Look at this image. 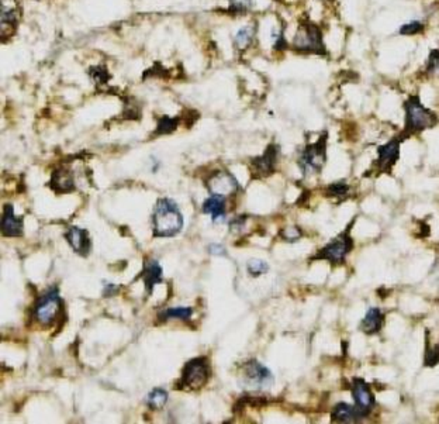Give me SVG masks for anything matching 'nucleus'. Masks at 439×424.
Segmentation results:
<instances>
[{
  "label": "nucleus",
  "instance_id": "25",
  "mask_svg": "<svg viewBox=\"0 0 439 424\" xmlns=\"http://www.w3.org/2000/svg\"><path fill=\"white\" fill-rule=\"evenodd\" d=\"M247 268L252 276H259V275L265 274L268 271V264L265 261H260V260H251L248 263Z\"/></svg>",
  "mask_w": 439,
  "mask_h": 424
},
{
  "label": "nucleus",
  "instance_id": "1",
  "mask_svg": "<svg viewBox=\"0 0 439 424\" xmlns=\"http://www.w3.org/2000/svg\"><path fill=\"white\" fill-rule=\"evenodd\" d=\"M152 223L155 237H173L181 233L183 227V216L177 203L163 197L156 202Z\"/></svg>",
  "mask_w": 439,
  "mask_h": 424
},
{
  "label": "nucleus",
  "instance_id": "7",
  "mask_svg": "<svg viewBox=\"0 0 439 424\" xmlns=\"http://www.w3.org/2000/svg\"><path fill=\"white\" fill-rule=\"evenodd\" d=\"M244 376L247 384L255 389H269L274 385L272 372L258 361H249L244 366Z\"/></svg>",
  "mask_w": 439,
  "mask_h": 424
},
{
  "label": "nucleus",
  "instance_id": "10",
  "mask_svg": "<svg viewBox=\"0 0 439 424\" xmlns=\"http://www.w3.org/2000/svg\"><path fill=\"white\" fill-rule=\"evenodd\" d=\"M352 395L355 400V407L361 417L369 416L375 406V398L373 394L370 392L369 387L365 384V380L362 379H355L352 385Z\"/></svg>",
  "mask_w": 439,
  "mask_h": 424
},
{
  "label": "nucleus",
  "instance_id": "18",
  "mask_svg": "<svg viewBox=\"0 0 439 424\" xmlns=\"http://www.w3.org/2000/svg\"><path fill=\"white\" fill-rule=\"evenodd\" d=\"M383 320H384L383 313L379 309L373 308V309L368 310L366 316L361 321V328L366 334H375V333L380 331V328L383 326Z\"/></svg>",
  "mask_w": 439,
  "mask_h": 424
},
{
  "label": "nucleus",
  "instance_id": "12",
  "mask_svg": "<svg viewBox=\"0 0 439 424\" xmlns=\"http://www.w3.org/2000/svg\"><path fill=\"white\" fill-rule=\"evenodd\" d=\"M2 233L6 237H20L23 234V219L15 216L12 204H6L2 218Z\"/></svg>",
  "mask_w": 439,
  "mask_h": 424
},
{
  "label": "nucleus",
  "instance_id": "34",
  "mask_svg": "<svg viewBox=\"0 0 439 424\" xmlns=\"http://www.w3.org/2000/svg\"><path fill=\"white\" fill-rule=\"evenodd\" d=\"M117 290H118V286H116V285H113V283H106V285H105V294H106V296H111V294H114Z\"/></svg>",
  "mask_w": 439,
  "mask_h": 424
},
{
  "label": "nucleus",
  "instance_id": "21",
  "mask_svg": "<svg viewBox=\"0 0 439 424\" xmlns=\"http://www.w3.org/2000/svg\"><path fill=\"white\" fill-rule=\"evenodd\" d=\"M193 310L190 308H173L168 309L161 315L162 320H172V319H181V320H189Z\"/></svg>",
  "mask_w": 439,
  "mask_h": 424
},
{
  "label": "nucleus",
  "instance_id": "6",
  "mask_svg": "<svg viewBox=\"0 0 439 424\" xmlns=\"http://www.w3.org/2000/svg\"><path fill=\"white\" fill-rule=\"evenodd\" d=\"M210 376V368L206 360L197 358L189 361L183 369L182 375V385L189 389H199L201 388Z\"/></svg>",
  "mask_w": 439,
  "mask_h": 424
},
{
  "label": "nucleus",
  "instance_id": "8",
  "mask_svg": "<svg viewBox=\"0 0 439 424\" xmlns=\"http://www.w3.org/2000/svg\"><path fill=\"white\" fill-rule=\"evenodd\" d=\"M352 240H350L349 234H342L337 237L334 241H331L327 247H324L316 258L327 260L332 264H341L343 263L345 257L348 256V252L352 249Z\"/></svg>",
  "mask_w": 439,
  "mask_h": 424
},
{
  "label": "nucleus",
  "instance_id": "2",
  "mask_svg": "<svg viewBox=\"0 0 439 424\" xmlns=\"http://www.w3.org/2000/svg\"><path fill=\"white\" fill-rule=\"evenodd\" d=\"M406 136L421 133L431 129L436 123L438 117L433 112L424 107L417 96L410 98L406 105Z\"/></svg>",
  "mask_w": 439,
  "mask_h": 424
},
{
  "label": "nucleus",
  "instance_id": "5",
  "mask_svg": "<svg viewBox=\"0 0 439 424\" xmlns=\"http://www.w3.org/2000/svg\"><path fill=\"white\" fill-rule=\"evenodd\" d=\"M327 159L325 152V137L320 139L316 144L307 147L300 157V166L304 174L319 173L324 166Z\"/></svg>",
  "mask_w": 439,
  "mask_h": 424
},
{
  "label": "nucleus",
  "instance_id": "20",
  "mask_svg": "<svg viewBox=\"0 0 439 424\" xmlns=\"http://www.w3.org/2000/svg\"><path fill=\"white\" fill-rule=\"evenodd\" d=\"M53 188L61 193H66V192L73 191L75 185H73L72 174L69 171H66V169H58V171L53 177Z\"/></svg>",
  "mask_w": 439,
  "mask_h": 424
},
{
  "label": "nucleus",
  "instance_id": "17",
  "mask_svg": "<svg viewBox=\"0 0 439 424\" xmlns=\"http://www.w3.org/2000/svg\"><path fill=\"white\" fill-rule=\"evenodd\" d=\"M144 281H145L147 292H148V294H151L154 286L162 281V268L156 260H150L145 264Z\"/></svg>",
  "mask_w": 439,
  "mask_h": 424
},
{
  "label": "nucleus",
  "instance_id": "32",
  "mask_svg": "<svg viewBox=\"0 0 439 424\" xmlns=\"http://www.w3.org/2000/svg\"><path fill=\"white\" fill-rule=\"evenodd\" d=\"M301 236L300 230L297 227H286L283 231H282V237L287 241H296L298 240Z\"/></svg>",
  "mask_w": 439,
  "mask_h": 424
},
{
  "label": "nucleus",
  "instance_id": "13",
  "mask_svg": "<svg viewBox=\"0 0 439 424\" xmlns=\"http://www.w3.org/2000/svg\"><path fill=\"white\" fill-rule=\"evenodd\" d=\"M66 240L71 244V247L80 254V256H87L91 251V238L89 234H87L86 230L79 229V227H71L68 234H66Z\"/></svg>",
  "mask_w": 439,
  "mask_h": 424
},
{
  "label": "nucleus",
  "instance_id": "11",
  "mask_svg": "<svg viewBox=\"0 0 439 424\" xmlns=\"http://www.w3.org/2000/svg\"><path fill=\"white\" fill-rule=\"evenodd\" d=\"M400 155V140H391L379 148V157L376 165L380 171H390Z\"/></svg>",
  "mask_w": 439,
  "mask_h": 424
},
{
  "label": "nucleus",
  "instance_id": "19",
  "mask_svg": "<svg viewBox=\"0 0 439 424\" xmlns=\"http://www.w3.org/2000/svg\"><path fill=\"white\" fill-rule=\"evenodd\" d=\"M255 35H256V26L248 24L241 27L234 37V47L238 51H245L252 44Z\"/></svg>",
  "mask_w": 439,
  "mask_h": 424
},
{
  "label": "nucleus",
  "instance_id": "16",
  "mask_svg": "<svg viewBox=\"0 0 439 424\" xmlns=\"http://www.w3.org/2000/svg\"><path fill=\"white\" fill-rule=\"evenodd\" d=\"M331 416H332V420L338 423H355L362 418L355 406H350L346 403L337 405Z\"/></svg>",
  "mask_w": 439,
  "mask_h": 424
},
{
  "label": "nucleus",
  "instance_id": "4",
  "mask_svg": "<svg viewBox=\"0 0 439 424\" xmlns=\"http://www.w3.org/2000/svg\"><path fill=\"white\" fill-rule=\"evenodd\" d=\"M61 310V298L57 289L44 293L35 305V320L42 326H51Z\"/></svg>",
  "mask_w": 439,
  "mask_h": 424
},
{
  "label": "nucleus",
  "instance_id": "22",
  "mask_svg": "<svg viewBox=\"0 0 439 424\" xmlns=\"http://www.w3.org/2000/svg\"><path fill=\"white\" fill-rule=\"evenodd\" d=\"M147 402L152 409H162L168 402V394L163 389H154L148 395Z\"/></svg>",
  "mask_w": 439,
  "mask_h": 424
},
{
  "label": "nucleus",
  "instance_id": "31",
  "mask_svg": "<svg viewBox=\"0 0 439 424\" xmlns=\"http://www.w3.org/2000/svg\"><path fill=\"white\" fill-rule=\"evenodd\" d=\"M427 365H435L439 362V346H435L433 348H427Z\"/></svg>",
  "mask_w": 439,
  "mask_h": 424
},
{
  "label": "nucleus",
  "instance_id": "3",
  "mask_svg": "<svg viewBox=\"0 0 439 424\" xmlns=\"http://www.w3.org/2000/svg\"><path fill=\"white\" fill-rule=\"evenodd\" d=\"M293 48L301 54H325L320 27L310 21L303 23L293 38Z\"/></svg>",
  "mask_w": 439,
  "mask_h": 424
},
{
  "label": "nucleus",
  "instance_id": "30",
  "mask_svg": "<svg viewBox=\"0 0 439 424\" xmlns=\"http://www.w3.org/2000/svg\"><path fill=\"white\" fill-rule=\"evenodd\" d=\"M348 192H349L348 186L345 184H342V182L334 184V185H331L328 188V195H331V196H339L341 197V196H346Z\"/></svg>",
  "mask_w": 439,
  "mask_h": 424
},
{
  "label": "nucleus",
  "instance_id": "15",
  "mask_svg": "<svg viewBox=\"0 0 439 424\" xmlns=\"http://www.w3.org/2000/svg\"><path fill=\"white\" fill-rule=\"evenodd\" d=\"M203 211L211 216V220L218 223L226 219V200L223 196L211 195L203 204Z\"/></svg>",
  "mask_w": 439,
  "mask_h": 424
},
{
  "label": "nucleus",
  "instance_id": "29",
  "mask_svg": "<svg viewBox=\"0 0 439 424\" xmlns=\"http://www.w3.org/2000/svg\"><path fill=\"white\" fill-rule=\"evenodd\" d=\"M439 71V51H432L429 58H428V64H427V72L432 73Z\"/></svg>",
  "mask_w": 439,
  "mask_h": 424
},
{
  "label": "nucleus",
  "instance_id": "33",
  "mask_svg": "<svg viewBox=\"0 0 439 424\" xmlns=\"http://www.w3.org/2000/svg\"><path fill=\"white\" fill-rule=\"evenodd\" d=\"M208 248H210V252L214 254V256H224L226 254L224 247L220 245V244H211Z\"/></svg>",
  "mask_w": 439,
  "mask_h": 424
},
{
  "label": "nucleus",
  "instance_id": "9",
  "mask_svg": "<svg viewBox=\"0 0 439 424\" xmlns=\"http://www.w3.org/2000/svg\"><path fill=\"white\" fill-rule=\"evenodd\" d=\"M207 188L211 192V195H218L224 197L238 191V182L229 171H217L207 181Z\"/></svg>",
  "mask_w": 439,
  "mask_h": 424
},
{
  "label": "nucleus",
  "instance_id": "14",
  "mask_svg": "<svg viewBox=\"0 0 439 424\" xmlns=\"http://www.w3.org/2000/svg\"><path fill=\"white\" fill-rule=\"evenodd\" d=\"M275 162H276V148L269 147L262 157L252 159L251 165H252L253 173H256L259 177H267L272 174Z\"/></svg>",
  "mask_w": 439,
  "mask_h": 424
},
{
  "label": "nucleus",
  "instance_id": "23",
  "mask_svg": "<svg viewBox=\"0 0 439 424\" xmlns=\"http://www.w3.org/2000/svg\"><path fill=\"white\" fill-rule=\"evenodd\" d=\"M229 12L234 15H244L253 6V0H229Z\"/></svg>",
  "mask_w": 439,
  "mask_h": 424
},
{
  "label": "nucleus",
  "instance_id": "28",
  "mask_svg": "<svg viewBox=\"0 0 439 424\" xmlns=\"http://www.w3.org/2000/svg\"><path fill=\"white\" fill-rule=\"evenodd\" d=\"M16 23H17L16 12L13 9H8L3 5V9H2V31H5L8 26H12V24H16Z\"/></svg>",
  "mask_w": 439,
  "mask_h": 424
},
{
  "label": "nucleus",
  "instance_id": "24",
  "mask_svg": "<svg viewBox=\"0 0 439 424\" xmlns=\"http://www.w3.org/2000/svg\"><path fill=\"white\" fill-rule=\"evenodd\" d=\"M178 127V120L172 117H162L156 127V134H169Z\"/></svg>",
  "mask_w": 439,
  "mask_h": 424
},
{
  "label": "nucleus",
  "instance_id": "26",
  "mask_svg": "<svg viewBox=\"0 0 439 424\" xmlns=\"http://www.w3.org/2000/svg\"><path fill=\"white\" fill-rule=\"evenodd\" d=\"M422 31H424V24L421 21H417V20L406 23L400 28V34L402 35H417V34H420Z\"/></svg>",
  "mask_w": 439,
  "mask_h": 424
},
{
  "label": "nucleus",
  "instance_id": "27",
  "mask_svg": "<svg viewBox=\"0 0 439 424\" xmlns=\"http://www.w3.org/2000/svg\"><path fill=\"white\" fill-rule=\"evenodd\" d=\"M89 75L92 78V80H95L96 83H106L109 80V72L105 67H95V68H91L89 71Z\"/></svg>",
  "mask_w": 439,
  "mask_h": 424
}]
</instances>
